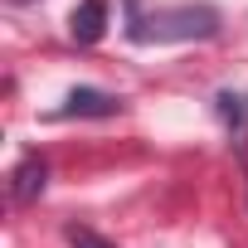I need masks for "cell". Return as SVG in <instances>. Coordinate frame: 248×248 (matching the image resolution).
Listing matches in <instances>:
<instances>
[{
    "label": "cell",
    "mask_w": 248,
    "mask_h": 248,
    "mask_svg": "<svg viewBox=\"0 0 248 248\" xmlns=\"http://www.w3.org/2000/svg\"><path fill=\"white\" fill-rule=\"evenodd\" d=\"M209 34H219V15L209 5L156 10L132 30V39H141V44H180V39H209Z\"/></svg>",
    "instance_id": "obj_1"
},
{
    "label": "cell",
    "mask_w": 248,
    "mask_h": 248,
    "mask_svg": "<svg viewBox=\"0 0 248 248\" xmlns=\"http://www.w3.org/2000/svg\"><path fill=\"white\" fill-rule=\"evenodd\" d=\"M107 30V0H78V10L68 15V34L78 44H97Z\"/></svg>",
    "instance_id": "obj_2"
},
{
    "label": "cell",
    "mask_w": 248,
    "mask_h": 248,
    "mask_svg": "<svg viewBox=\"0 0 248 248\" xmlns=\"http://www.w3.org/2000/svg\"><path fill=\"white\" fill-rule=\"evenodd\" d=\"M44 180H49V166H44L39 156H25V161L15 166V175H10V195H15V204H34V200L44 195Z\"/></svg>",
    "instance_id": "obj_3"
},
{
    "label": "cell",
    "mask_w": 248,
    "mask_h": 248,
    "mask_svg": "<svg viewBox=\"0 0 248 248\" xmlns=\"http://www.w3.org/2000/svg\"><path fill=\"white\" fill-rule=\"evenodd\" d=\"M122 102L112 97V93H97V88H73L68 97H63V112L68 117H112Z\"/></svg>",
    "instance_id": "obj_4"
},
{
    "label": "cell",
    "mask_w": 248,
    "mask_h": 248,
    "mask_svg": "<svg viewBox=\"0 0 248 248\" xmlns=\"http://www.w3.org/2000/svg\"><path fill=\"white\" fill-rule=\"evenodd\" d=\"M214 107H219V117L229 122L233 132H243V127H248V93H219V97H214Z\"/></svg>",
    "instance_id": "obj_5"
},
{
    "label": "cell",
    "mask_w": 248,
    "mask_h": 248,
    "mask_svg": "<svg viewBox=\"0 0 248 248\" xmlns=\"http://www.w3.org/2000/svg\"><path fill=\"white\" fill-rule=\"evenodd\" d=\"M68 248H117V243H107V238H97L93 229H68Z\"/></svg>",
    "instance_id": "obj_6"
}]
</instances>
